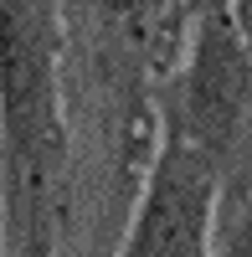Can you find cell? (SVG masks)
Returning <instances> with one entry per match:
<instances>
[{"label":"cell","instance_id":"6da1fadb","mask_svg":"<svg viewBox=\"0 0 252 257\" xmlns=\"http://www.w3.org/2000/svg\"><path fill=\"white\" fill-rule=\"evenodd\" d=\"M206 206H211V170L201 155L175 149L165 155L150 185V201L139 211V231L129 257H201Z\"/></svg>","mask_w":252,"mask_h":257},{"label":"cell","instance_id":"7a4b0ae2","mask_svg":"<svg viewBox=\"0 0 252 257\" xmlns=\"http://www.w3.org/2000/svg\"><path fill=\"white\" fill-rule=\"evenodd\" d=\"M247 98H252L247 52L232 31V21L216 16L201 36L196 67H191V128H196V139L206 149H226L242 113H247Z\"/></svg>","mask_w":252,"mask_h":257}]
</instances>
